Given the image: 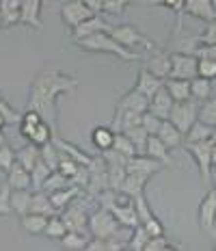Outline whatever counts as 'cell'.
I'll list each match as a JSON object with an SVG mask.
<instances>
[{"label": "cell", "instance_id": "cell-22", "mask_svg": "<svg viewBox=\"0 0 216 251\" xmlns=\"http://www.w3.org/2000/svg\"><path fill=\"white\" fill-rule=\"evenodd\" d=\"M52 143H54L56 148H59V151H63V154H65V156H70V158H73V160H76V163L87 165V167L93 163V158H91V156H87L82 150H78L76 145H72V143H67L65 139H61V137H59V132H56L54 137H52Z\"/></svg>", "mask_w": 216, "mask_h": 251}, {"label": "cell", "instance_id": "cell-2", "mask_svg": "<svg viewBox=\"0 0 216 251\" xmlns=\"http://www.w3.org/2000/svg\"><path fill=\"white\" fill-rule=\"evenodd\" d=\"M76 44L87 52L113 54V56H119L121 61H139V52L128 50L125 46H121L108 30H99V33H96V35H89V37H84V39H78Z\"/></svg>", "mask_w": 216, "mask_h": 251}, {"label": "cell", "instance_id": "cell-6", "mask_svg": "<svg viewBox=\"0 0 216 251\" xmlns=\"http://www.w3.org/2000/svg\"><path fill=\"white\" fill-rule=\"evenodd\" d=\"M173 124L182 130L184 134L191 130V126L199 119V102L197 100H184V102H175L171 108V115H168Z\"/></svg>", "mask_w": 216, "mask_h": 251}, {"label": "cell", "instance_id": "cell-37", "mask_svg": "<svg viewBox=\"0 0 216 251\" xmlns=\"http://www.w3.org/2000/svg\"><path fill=\"white\" fill-rule=\"evenodd\" d=\"M67 186H72V180L56 169V171H52V174L48 176V180L44 182V188H41V191L54 193V191H61V188H67Z\"/></svg>", "mask_w": 216, "mask_h": 251}, {"label": "cell", "instance_id": "cell-36", "mask_svg": "<svg viewBox=\"0 0 216 251\" xmlns=\"http://www.w3.org/2000/svg\"><path fill=\"white\" fill-rule=\"evenodd\" d=\"M123 132L128 134L130 139H132V143L136 145L139 154H145V148H147V139H149V132H147V130L143 128V124L132 126V128H125Z\"/></svg>", "mask_w": 216, "mask_h": 251}, {"label": "cell", "instance_id": "cell-47", "mask_svg": "<svg viewBox=\"0 0 216 251\" xmlns=\"http://www.w3.org/2000/svg\"><path fill=\"white\" fill-rule=\"evenodd\" d=\"M165 119H160V117H156L154 113H143V119H141V124H143V128L147 130L149 134H158V130H160V126Z\"/></svg>", "mask_w": 216, "mask_h": 251}, {"label": "cell", "instance_id": "cell-14", "mask_svg": "<svg viewBox=\"0 0 216 251\" xmlns=\"http://www.w3.org/2000/svg\"><path fill=\"white\" fill-rule=\"evenodd\" d=\"M117 111H132V113H147L149 111V98L141 93L139 89H130L117 104Z\"/></svg>", "mask_w": 216, "mask_h": 251}, {"label": "cell", "instance_id": "cell-35", "mask_svg": "<svg viewBox=\"0 0 216 251\" xmlns=\"http://www.w3.org/2000/svg\"><path fill=\"white\" fill-rule=\"evenodd\" d=\"M91 238H87L84 232H67L65 236L61 238V245L63 249H70V251H80V249H87V243Z\"/></svg>", "mask_w": 216, "mask_h": 251}, {"label": "cell", "instance_id": "cell-46", "mask_svg": "<svg viewBox=\"0 0 216 251\" xmlns=\"http://www.w3.org/2000/svg\"><path fill=\"white\" fill-rule=\"evenodd\" d=\"M18 163V158H15V151L9 148V143L7 145H2L0 148V169L4 171V174H9V169Z\"/></svg>", "mask_w": 216, "mask_h": 251}, {"label": "cell", "instance_id": "cell-33", "mask_svg": "<svg viewBox=\"0 0 216 251\" xmlns=\"http://www.w3.org/2000/svg\"><path fill=\"white\" fill-rule=\"evenodd\" d=\"M50 174H52V169L48 167V163L39 156V160H37L35 167L30 169V176H33V191H41V188H44V182L48 180Z\"/></svg>", "mask_w": 216, "mask_h": 251}, {"label": "cell", "instance_id": "cell-38", "mask_svg": "<svg viewBox=\"0 0 216 251\" xmlns=\"http://www.w3.org/2000/svg\"><path fill=\"white\" fill-rule=\"evenodd\" d=\"M149 232L143 227V226H136L132 229V236H130L128 240V249H132V251H145L147 247V243H149Z\"/></svg>", "mask_w": 216, "mask_h": 251}, {"label": "cell", "instance_id": "cell-10", "mask_svg": "<svg viewBox=\"0 0 216 251\" xmlns=\"http://www.w3.org/2000/svg\"><path fill=\"white\" fill-rule=\"evenodd\" d=\"M91 15H96V11L84 4V0H70L61 7V18H63V24L70 26V28H76L78 24H82L84 20H89Z\"/></svg>", "mask_w": 216, "mask_h": 251}, {"label": "cell", "instance_id": "cell-5", "mask_svg": "<svg viewBox=\"0 0 216 251\" xmlns=\"http://www.w3.org/2000/svg\"><path fill=\"white\" fill-rule=\"evenodd\" d=\"M186 151H191L194 163L199 167V176H201L203 184H208L212 180V145L214 141H199V143H184Z\"/></svg>", "mask_w": 216, "mask_h": 251}, {"label": "cell", "instance_id": "cell-41", "mask_svg": "<svg viewBox=\"0 0 216 251\" xmlns=\"http://www.w3.org/2000/svg\"><path fill=\"white\" fill-rule=\"evenodd\" d=\"M67 232H70V229H67L65 221H63L61 217H56V214H52L50 221H48V227H46V236H48V238H54V240H61Z\"/></svg>", "mask_w": 216, "mask_h": 251}, {"label": "cell", "instance_id": "cell-32", "mask_svg": "<svg viewBox=\"0 0 216 251\" xmlns=\"http://www.w3.org/2000/svg\"><path fill=\"white\" fill-rule=\"evenodd\" d=\"M113 150H115V151H119V154H121V156H125V158H132V156L139 154L136 145L132 143V139H130L125 132H117V134H115Z\"/></svg>", "mask_w": 216, "mask_h": 251}, {"label": "cell", "instance_id": "cell-50", "mask_svg": "<svg viewBox=\"0 0 216 251\" xmlns=\"http://www.w3.org/2000/svg\"><path fill=\"white\" fill-rule=\"evenodd\" d=\"M199 44H208V46H216V20L212 22H205V30L199 37Z\"/></svg>", "mask_w": 216, "mask_h": 251}, {"label": "cell", "instance_id": "cell-25", "mask_svg": "<svg viewBox=\"0 0 216 251\" xmlns=\"http://www.w3.org/2000/svg\"><path fill=\"white\" fill-rule=\"evenodd\" d=\"M165 87L168 89L171 98L175 102H184V100H191V80H184V78H167Z\"/></svg>", "mask_w": 216, "mask_h": 251}, {"label": "cell", "instance_id": "cell-15", "mask_svg": "<svg viewBox=\"0 0 216 251\" xmlns=\"http://www.w3.org/2000/svg\"><path fill=\"white\" fill-rule=\"evenodd\" d=\"M41 4H44V0H24L22 7H20V24L44 30V24H41Z\"/></svg>", "mask_w": 216, "mask_h": 251}, {"label": "cell", "instance_id": "cell-31", "mask_svg": "<svg viewBox=\"0 0 216 251\" xmlns=\"http://www.w3.org/2000/svg\"><path fill=\"white\" fill-rule=\"evenodd\" d=\"M191 96H192V100H197V102H205L212 96V80L194 76L191 80Z\"/></svg>", "mask_w": 216, "mask_h": 251}, {"label": "cell", "instance_id": "cell-8", "mask_svg": "<svg viewBox=\"0 0 216 251\" xmlns=\"http://www.w3.org/2000/svg\"><path fill=\"white\" fill-rule=\"evenodd\" d=\"M197 63H199V59L194 54L173 52L171 54V76L168 78H184V80H192V78L197 76Z\"/></svg>", "mask_w": 216, "mask_h": 251}, {"label": "cell", "instance_id": "cell-34", "mask_svg": "<svg viewBox=\"0 0 216 251\" xmlns=\"http://www.w3.org/2000/svg\"><path fill=\"white\" fill-rule=\"evenodd\" d=\"M39 156H41V151H39V148L37 145H26V148H22L20 151H15V158H18V163L22 165V167H26V169H33L35 167V163L39 160Z\"/></svg>", "mask_w": 216, "mask_h": 251}, {"label": "cell", "instance_id": "cell-20", "mask_svg": "<svg viewBox=\"0 0 216 251\" xmlns=\"http://www.w3.org/2000/svg\"><path fill=\"white\" fill-rule=\"evenodd\" d=\"M48 221H50V217H46V214H37V212H28V214H24V217H20V223H22L26 234H30V236L46 234Z\"/></svg>", "mask_w": 216, "mask_h": 251}, {"label": "cell", "instance_id": "cell-54", "mask_svg": "<svg viewBox=\"0 0 216 251\" xmlns=\"http://www.w3.org/2000/svg\"><path fill=\"white\" fill-rule=\"evenodd\" d=\"M212 169H216V143L212 145Z\"/></svg>", "mask_w": 216, "mask_h": 251}, {"label": "cell", "instance_id": "cell-18", "mask_svg": "<svg viewBox=\"0 0 216 251\" xmlns=\"http://www.w3.org/2000/svg\"><path fill=\"white\" fill-rule=\"evenodd\" d=\"M173 104H175V100L171 98L168 89H167V87H162L160 91H158L156 96L149 100V113H154L156 117H160V119H168Z\"/></svg>", "mask_w": 216, "mask_h": 251}, {"label": "cell", "instance_id": "cell-43", "mask_svg": "<svg viewBox=\"0 0 216 251\" xmlns=\"http://www.w3.org/2000/svg\"><path fill=\"white\" fill-rule=\"evenodd\" d=\"M11 191L13 188L9 186V182L0 184V217H7V214L13 212V208H11Z\"/></svg>", "mask_w": 216, "mask_h": 251}, {"label": "cell", "instance_id": "cell-11", "mask_svg": "<svg viewBox=\"0 0 216 251\" xmlns=\"http://www.w3.org/2000/svg\"><path fill=\"white\" fill-rule=\"evenodd\" d=\"M99 30H108V33H110V30H113V26H110L99 13H96V15H91L89 20H84L82 24H78L76 28H72V39L73 41L84 39V37H89V35L99 33Z\"/></svg>", "mask_w": 216, "mask_h": 251}, {"label": "cell", "instance_id": "cell-30", "mask_svg": "<svg viewBox=\"0 0 216 251\" xmlns=\"http://www.w3.org/2000/svg\"><path fill=\"white\" fill-rule=\"evenodd\" d=\"M54 134H56V130L52 128V126H50L48 122H39V124L35 126L33 132H30L28 141H30L33 145H37V148H44L46 143H50Z\"/></svg>", "mask_w": 216, "mask_h": 251}, {"label": "cell", "instance_id": "cell-7", "mask_svg": "<svg viewBox=\"0 0 216 251\" xmlns=\"http://www.w3.org/2000/svg\"><path fill=\"white\" fill-rule=\"evenodd\" d=\"M89 217H91V214L87 212L82 200H78V197L72 203H67V206L63 208V214H61V219L65 221V226L70 232H87Z\"/></svg>", "mask_w": 216, "mask_h": 251}, {"label": "cell", "instance_id": "cell-48", "mask_svg": "<svg viewBox=\"0 0 216 251\" xmlns=\"http://www.w3.org/2000/svg\"><path fill=\"white\" fill-rule=\"evenodd\" d=\"M167 249H175V245L168 243V238H165V234L162 236H151L145 247V251H167Z\"/></svg>", "mask_w": 216, "mask_h": 251}, {"label": "cell", "instance_id": "cell-26", "mask_svg": "<svg viewBox=\"0 0 216 251\" xmlns=\"http://www.w3.org/2000/svg\"><path fill=\"white\" fill-rule=\"evenodd\" d=\"M30 212L37 214H46V217H52L59 210L54 208V203L50 200V193L46 191H33V201H30Z\"/></svg>", "mask_w": 216, "mask_h": 251}, {"label": "cell", "instance_id": "cell-16", "mask_svg": "<svg viewBox=\"0 0 216 251\" xmlns=\"http://www.w3.org/2000/svg\"><path fill=\"white\" fill-rule=\"evenodd\" d=\"M145 67L154 76L167 80V78L171 76V54H168V52H162V50H154L151 52V56L147 59Z\"/></svg>", "mask_w": 216, "mask_h": 251}, {"label": "cell", "instance_id": "cell-45", "mask_svg": "<svg viewBox=\"0 0 216 251\" xmlns=\"http://www.w3.org/2000/svg\"><path fill=\"white\" fill-rule=\"evenodd\" d=\"M134 0H106L104 2V9H102V13H106V15H121L128 9V4H132Z\"/></svg>", "mask_w": 216, "mask_h": 251}, {"label": "cell", "instance_id": "cell-17", "mask_svg": "<svg viewBox=\"0 0 216 251\" xmlns=\"http://www.w3.org/2000/svg\"><path fill=\"white\" fill-rule=\"evenodd\" d=\"M136 89H139L141 93H145L147 98H154L158 91H160L162 87H165V80L162 78H158V76H154L151 74L147 67H141V72H139V78H136V85H134Z\"/></svg>", "mask_w": 216, "mask_h": 251}, {"label": "cell", "instance_id": "cell-23", "mask_svg": "<svg viewBox=\"0 0 216 251\" xmlns=\"http://www.w3.org/2000/svg\"><path fill=\"white\" fill-rule=\"evenodd\" d=\"M168 151H171V150L162 143V139L158 137V134H149V139H147V148H145L147 156L160 160L162 165H171V154H168Z\"/></svg>", "mask_w": 216, "mask_h": 251}, {"label": "cell", "instance_id": "cell-19", "mask_svg": "<svg viewBox=\"0 0 216 251\" xmlns=\"http://www.w3.org/2000/svg\"><path fill=\"white\" fill-rule=\"evenodd\" d=\"M158 137L162 139V143H165L168 150H177L184 143V132L171 122V119H165V122H162L160 130H158Z\"/></svg>", "mask_w": 216, "mask_h": 251}, {"label": "cell", "instance_id": "cell-1", "mask_svg": "<svg viewBox=\"0 0 216 251\" xmlns=\"http://www.w3.org/2000/svg\"><path fill=\"white\" fill-rule=\"evenodd\" d=\"M78 89V80L73 76L63 74L56 67L39 72L28 89V108L37 111L56 130V98L63 93H73Z\"/></svg>", "mask_w": 216, "mask_h": 251}, {"label": "cell", "instance_id": "cell-44", "mask_svg": "<svg viewBox=\"0 0 216 251\" xmlns=\"http://www.w3.org/2000/svg\"><path fill=\"white\" fill-rule=\"evenodd\" d=\"M197 76L208 78V80H216V59H199Z\"/></svg>", "mask_w": 216, "mask_h": 251}, {"label": "cell", "instance_id": "cell-40", "mask_svg": "<svg viewBox=\"0 0 216 251\" xmlns=\"http://www.w3.org/2000/svg\"><path fill=\"white\" fill-rule=\"evenodd\" d=\"M134 206H136V214H139V226H147L151 219H156V214L151 212V208H149V203H147L143 193L134 197Z\"/></svg>", "mask_w": 216, "mask_h": 251}, {"label": "cell", "instance_id": "cell-57", "mask_svg": "<svg viewBox=\"0 0 216 251\" xmlns=\"http://www.w3.org/2000/svg\"><path fill=\"white\" fill-rule=\"evenodd\" d=\"M4 26V15H2V11H0V28Z\"/></svg>", "mask_w": 216, "mask_h": 251}, {"label": "cell", "instance_id": "cell-51", "mask_svg": "<svg viewBox=\"0 0 216 251\" xmlns=\"http://www.w3.org/2000/svg\"><path fill=\"white\" fill-rule=\"evenodd\" d=\"M151 4H162L167 9H175V11H184V0H145Z\"/></svg>", "mask_w": 216, "mask_h": 251}, {"label": "cell", "instance_id": "cell-39", "mask_svg": "<svg viewBox=\"0 0 216 251\" xmlns=\"http://www.w3.org/2000/svg\"><path fill=\"white\" fill-rule=\"evenodd\" d=\"M199 122L216 128V98H208L199 106Z\"/></svg>", "mask_w": 216, "mask_h": 251}, {"label": "cell", "instance_id": "cell-29", "mask_svg": "<svg viewBox=\"0 0 216 251\" xmlns=\"http://www.w3.org/2000/svg\"><path fill=\"white\" fill-rule=\"evenodd\" d=\"M214 134V128L203 122H194L186 134H184V143H199V141H210Z\"/></svg>", "mask_w": 216, "mask_h": 251}, {"label": "cell", "instance_id": "cell-28", "mask_svg": "<svg viewBox=\"0 0 216 251\" xmlns=\"http://www.w3.org/2000/svg\"><path fill=\"white\" fill-rule=\"evenodd\" d=\"M147 180H149V176H143V174H128L119 191H123L125 195H130V197H136V195H141V193L145 191Z\"/></svg>", "mask_w": 216, "mask_h": 251}, {"label": "cell", "instance_id": "cell-27", "mask_svg": "<svg viewBox=\"0 0 216 251\" xmlns=\"http://www.w3.org/2000/svg\"><path fill=\"white\" fill-rule=\"evenodd\" d=\"M115 130L113 128H106V126H97V128H93V132H91V141H93V145L99 150V151H106L113 148V143H115Z\"/></svg>", "mask_w": 216, "mask_h": 251}, {"label": "cell", "instance_id": "cell-58", "mask_svg": "<svg viewBox=\"0 0 216 251\" xmlns=\"http://www.w3.org/2000/svg\"><path fill=\"white\" fill-rule=\"evenodd\" d=\"M212 182H214V188H216V169H212Z\"/></svg>", "mask_w": 216, "mask_h": 251}, {"label": "cell", "instance_id": "cell-3", "mask_svg": "<svg viewBox=\"0 0 216 251\" xmlns=\"http://www.w3.org/2000/svg\"><path fill=\"white\" fill-rule=\"evenodd\" d=\"M119 229H121V223L117 221V217L104 206H99L89 217V234L96 238H104V240L119 238Z\"/></svg>", "mask_w": 216, "mask_h": 251}, {"label": "cell", "instance_id": "cell-4", "mask_svg": "<svg viewBox=\"0 0 216 251\" xmlns=\"http://www.w3.org/2000/svg\"><path fill=\"white\" fill-rule=\"evenodd\" d=\"M110 35H113L115 39L119 41L121 46H125L128 50H145V52H154L158 50V46L151 41L147 35L141 33L136 26H130V24H121V26H113V30H110Z\"/></svg>", "mask_w": 216, "mask_h": 251}, {"label": "cell", "instance_id": "cell-24", "mask_svg": "<svg viewBox=\"0 0 216 251\" xmlns=\"http://www.w3.org/2000/svg\"><path fill=\"white\" fill-rule=\"evenodd\" d=\"M7 182L11 188H33V176H30V171L20 163H15L11 169H9Z\"/></svg>", "mask_w": 216, "mask_h": 251}, {"label": "cell", "instance_id": "cell-12", "mask_svg": "<svg viewBox=\"0 0 216 251\" xmlns=\"http://www.w3.org/2000/svg\"><path fill=\"white\" fill-rule=\"evenodd\" d=\"M125 169H128V174H143V176L151 177L162 169V163L156 158H151V156H147V154H136L132 158H128Z\"/></svg>", "mask_w": 216, "mask_h": 251}, {"label": "cell", "instance_id": "cell-53", "mask_svg": "<svg viewBox=\"0 0 216 251\" xmlns=\"http://www.w3.org/2000/svg\"><path fill=\"white\" fill-rule=\"evenodd\" d=\"M22 2L24 0H11V11L20 15V7H22Z\"/></svg>", "mask_w": 216, "mask_h": 251}, {"label": "cell", "instance_id": "cell-42", "mask_svg": "<svg viewBox=\"0 0 216 251\" xmlns=\"http://www.w3.org/2000/svg\"><path fill=\"white\" fill-rule=\"evenodd\" d=\"M39 151H41V158L48 163V167L52 171H56L59 169V163H61V151H59V148H56L54 143H46L44 148H39Z\"/></svg>", "mask_w": 216, "mask_h": 251}, {"label": "cell", "instance_id": "cell-13", "mask_svg": "<svg viewBox=\"0 0 216 251\" xmlns=\"http://www.w3.org/2000/svg\"><path fill=\"white\" fill-rule=\"evenodd\" d=\"M184 13L203 20V22H212L216 20V4L214 0H184Z\"/></svg>", "mask_w": 216, "mask_h": 251}, {"label": "cell", "instance_id": "cell-9", "mask_svg": "<svg viewBox=\"0 0 216 251\" xmlns=\"http://www.w3.org/2000/svg\"><path fill=\"white\" fill-rule=\"evenodd\" d=\"M216 226V188H210L199 203V227L203 234H214Z\"/></svg>", "mask_w": 216, "mask_h": 251}, {"label": "cell", "instance_id": "cell-49", "mask_svg": "<svg viewBox=\"0 0 216 251\" xmlns=\"http://www.w3.org/2000/svg\"><path fill=\"white\" fill-rule=\"evenodd\" d=\"M0 115L4 117V122L7 124H15V122H22V115L20 113H15L11 106H9V102L7 100H2L0 98Z\"/></svg>", "mask_w": 216, "mask_h": 251}, {"label": "cell", "instance_id": "cell-55", "mask_svg": "<svg viewBox=\"0 0 216 251\" xmlns=\"http://www.w3.org/2000/svg\"><path fill=\"white\" fill-rule=\"evenodd\" d=\"M2 145H7V139H4V134H2V130H0V148Z\"/></svg>", "mask_w": 216, "mask_h": 251}, {"label": "cell", "instance_id": "cell-56", "mask_svg": "<svg viewBox=\"0 0 216 251\" xmlns=\"http://www.w3.org/2000/svg\"><path fill=\"white\" fill-rule=\"evenodd\" d=\"M4 126H7V122H4V117H2V115H0V130H2Z\"/></svg>", "mask_w": 216, "mask_h": 251}, {"label": "cell", "instance_id": "cell-52", "mask_svg": "<svg viewBox=\"0 0 216 251\" xmlns=\"http://www.w3.org/2000/svg\"><path fill=\"white\" fill-rule=\"evenodd\" d=\"M104 2H106V0H84V4H87L91 11H96V13H102Z\"/></svg>", "mask_w": 216, "mask_h": 251}, {"label": "cell", "instance_id": "cell-21", "mask_svg": "<svg viewBox=\"0 0 216 251\" xmlns=\"http://www.w3.org/2000/svg\"><path fill=\"white\" fill-rule=\"evenodd\" d=\"M30 201H33V188H13L11 191V208L18 217L30 212Z\"/></svg>", "mask_w": 216, "mask_h": 251}]
</instances>
